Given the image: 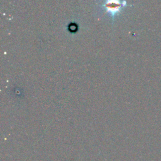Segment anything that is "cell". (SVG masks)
<instances>
[{"instance_id": "cell-1", "label": "cell", "mask_w": 161, "mask_h": 161, "mask_svg": "<svg viewBox=\"0 0 161 161\" xmlns=\"http://www.w3.org/2000/svg\"><path fill=\"white\" fill-rule=\"evenodd\" d=\"M126 5V2L125 0H105L102 6L104 8L108 14L113 18L118 15L121 8Z\"/></svg>"}]
</instances>
